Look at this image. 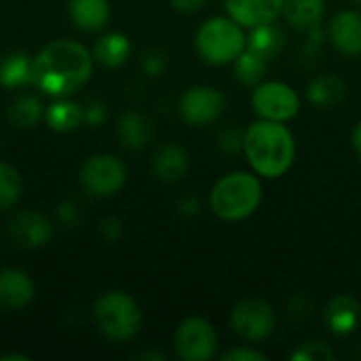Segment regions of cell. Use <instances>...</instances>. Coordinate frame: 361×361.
I'll use <instances>...</instances> for the list:
<instances>
[{
	"mask_svg": "<svg viewBox=\"0 0 361 361\" xmlns=\"http://www.w3.org/2000/svg\"><path fill=\"white\" fill-rule=\"evenodd\" d=\"M93 61V55L80 42L57 38L34 55L32 85L51 97H70L89 82Z\"/></svg>",
	"mask_w": 361,
	"mask_h": 361,
	"instance_id": "1",
	"label": "cell"
},
{
	"mask_svg": "<svg viewBox=\"0 0 361 361\" xmlns=\"http://www.w3.org/2000/svg\"><path fill=\"white\" fill-rule=\"evenodd\" d=\"M243 157L262 180L283 178L296 161V137L288 123L256 118L243 131Z\"/></svg>",
	"mask_w": 361,
	"mask_h": 361,
	"instance_id": "2",
	"label": "cell"
},
{
	"mask_svg": "<svg viewBox=\"0 0 361 361\" xmlns=\"http://www.w3.org/2000/svg\"><path fill=\"white\" fill-rule=\"evenodd\" d=\"M264 199L262 178L254 171H228L209 190V209L222 222L252 218Z\"/></svg>",
	"mask_w": 361,
	"mask_h": 361,
	"instance_id": "3",
	"label": "cell"
},
{
	"mask_svg": "<svg viewBox=\"0 0 361 361\" xmlns=\"http://www.w3.org/2000/svg\"><path fill=\"white\" fill-rule=\"evenodd\" d=\"M247 47V30L228 15L207 17L195 32V51L207 66H233Z\"/></svg>",
	"mask_w": 361,
	"mask_h": 361,
	"instance_id": "4",
	"label": "cell"
},
{
	"mask_svg": "<svg viewBox=\"0 0 361 361\" xmlns=\"http://www.w3.org/2000/svg\"><path fill=\"white\" fill-rule=\"evenodd\" d=\"M93 322L108 341L131 343L142 330L144 315L133 296L121 290H112L95 300Z\"/></svg>",
	"mask_w": 361,
	"mask_h": 361,
	"instance_id": "5",
	"label": "cell"
},
{
	"mask_svg": "<svg viewBox=\"0 0 361 361\" xmlns=\"http://www.w3.org/2000/svg\"><path fill=\"white\" fill-rule=\"evenodd\" d=\"M252 110L258 118L277 121V123H290L300 114L302 97L298 91L283 82V80H262L256 87H252L250 95Z\"/></svg>",
	"mask_w": 361,
	"mask_h": 361,
	"instance_id": "6",
	"label": "cell"
},
{
	"mask_svg": "<svg viewBox=\"0 0 361 361\" xmlns=\"http://www.w3.org/2000/svg\"><path fill=\"white\" fill-rule=\"evenodd\" d=\"M220 338L205 317H186L173 332V351L182 361H209L218 355Z\"/></svg>",
	"mask_w": 361,
	"mask_h": 361,
	"instance_id": "7",
	"label": "cell"
},
{
	"mask_svg": "<svg viewBox=\"0 0 361 361\" xmlns=\"http://www.w3.org/2000/svg\"><path fill=\"white\" fill-rule=\"evenodd\" d=\"M226 112V95L212 85H192L178 99L180 118L195 129L214 125Z\"/></svg>",
	"mask_w": 361,
	"mask_h": 361,
	"instance_id": "8",
	"label": "cell"
},
{
	"mask_svg": "<svg viewBox=\"0 0 361 361\" xmlns=\"http://www.w3.org/2000/svg\"><path fill=\"white\" fill-rule=\"evenodd\" d=\"M127 182V165L114 154H93L80 167L82 188L97 199H108L121 192Z\"/></svg>",
	"mask_w": 361,
	"mask_h": 361,
	"instance_id": "9",
	"label": "cell"
},
{
	"mask_svg": "<svg viewBox=\"0 0 361 361\" xmlns=\"http://www.w3.org/2000/svg\"><path fill=\"white\" fill-rule=\"evenodd\" d=\"M233 332L245 343H264L275 332V311L267 300L260 298H243L239 300L228 317Z\"/></svg>",
	"mask_w": 361,
	"mask_h": 361,
	"instance_id": "10",
	"label": "cell"
},
{
	"mask_svg": "<svg viewBox=\"0 0 361 361\" xmlns=\"http://www.w3.org/2000/svg\"><path fill=\"white\" fill-rule=\"evenodd\" d=\"M326 38L345 57H361V11L341 8L326 27Z\"/></svg>",
	"mask_w": 361,
	"mask_h": 361,
	"instance_id": "11",
	"label": "cell"
},
{
	"mask_svg": "<svg viewBox=\"0 0 361 361\" xmlns=\"http://www.w3.org/2000/svg\"><path fill=\"white\" fill-rule=\"evenodd\" d=\"M8 235L23 250H38L49 243L53 235V226L40 212L23 209L11 218Z\"/></svg>",
	"mask_w": 361,
	"mask_h": 361,
	"instance_id": "12",
	"label": "cell"
},
{
	"mask_svg": "<svg viewBox=\"0 0 361 361\" xmlns=\"http://www.w3.org/2000/svg\"><path fill=\"white\" fill-rule=\"evenodd\" d=\"M324 322H326V328L338 338L355 334L361 324L360 298H355L353 294L332 296L324 309Z\"/></svg>",
	"mask_w": 361,
	"mask_h": 361,
	"instance_id": "13",
	"label": "cell"
},
{
	"mask_svg": "<svg viewBox=\"0 0 361 361\" xmlns=\"http://www.w3.org/2000/svg\"><path fill=\"white\" fill-rule=\"evenodd\" d=\"M283 0H224V11L241 27L252 30L281 17Z\"/></svg>",
	"mask_w": 361,
	"mask_h": 361,
	"instance_id": "14",
	"label": "cell"
},
{
	"mask_svg": "<svg viewBox=\"0 0 361 361\" xmlns=\"http://www.w3.org/2000/svg\"><path fill=\"white\" fill-rule=\"evenodd\" d=\"M190 159L182 144L167 142L152 157V173L163 184H178L188 173Z\"/></svg>",
	"mask_w": 361,
	"mask_h": 361,
	"instance_id": "15",
	"label": "cell"
},
{
	"mask_svg": "<svg viewBox=\"0 0 361 361\" xmlns=\"http://www.w3.org/2000/svg\"><path fill=\"white\" fill-rule=\"evenodd\" d=\"M34 281L21 269L0 271V307L8 311L25 309L34 300Z\"/></svg>",
	"mask_w": 361,
	"mask_h": 361,
	"instance_id": "16",
	"label": "cell"
},
{
	"mask_svg": "<svg viewBox=\"0 0 361 361\" xmlns=\"http://www.w3.org/2000/svg\"><path fill=\"white\" fill-rule=\"evenodd\" d=\"M305 97L319 110L336 108L347 97V85L336 72H322L307 82Z\"/></svg>",
	"mask_w": 361,
	"mask_h": 361,
	"instance_id": "17",
	"label": "cell"
},
{
	"mask_svg": "<svg viewBox=\"0 0 361 361\" xmlns=\"http://www.w3.org/2000/svg\"><path fill=\"white\" fill-rule=\"evenodd\" d=\"M328 0H283L281 17L296 32H309L322 25L326 17Z\"/></svg>",
	"mask_w": 361,
	"mask_h": 361,
	"instance_id": "18",
	"label": "cell"
},
{
	"mask_svg": "<svg viewBox=\"0 0 361 361\" xmlns=\"http://www.w3.org/2000/svg\"><path fill=\"white\" fill-rule=\"evenodd\" d=\"M118 140L129 150H144L152 140V123L137 110H125L116 123Z\"/></svg>",
	"mask_w": 361,
	"mask_h": 361,
	"instance_id": "19",
	"label": "cell"
},
{
	"mask_svg": "<svg viewBox=\"0 0 361 361\" xmlns=\"http://www.w3.org/2000/svg\"><path fill=\"white\" fill-rule=\"evenodd\" d=\"M70 19L82 32H99L110 21L108 0H72Z\"/></svg>",
	"mask_w": 361,
	"mask_h": 361,
	"instance_id": "20",
	"label": "cell"
},
{
	"mask_svg": "<svg viewBox=\"0 0 361 361\" xmlns=\"http://www.w3.org/2000/svg\"><path fill=\"white\" fill-rule=\"evenodd\" d=\"M247 49L262 55L267 61H275L286 49V34L275 21L256 25L247 30Z\"/></svg>",
	"mask_w": 361,
	"mask_h": 361,
	"instance_id": "21",
	"label": "cell"
},
{
	"mask_svg": "<svg viewBox=\"0 0 361 361\" xmlns=\"http://www.w3.org/2000/svg\"><path fill=\"white\" fill-rule=\"evenodd\" d=\"M34 57L25 51H11L0 57V85L6 89H19L32 85Z\"/></svg>",
	"mask_w": 361,
	"mask_h": 361,
	"instance_id": "22",
	"label": "cell"
},
{
	"mask_svg": "<svg viewBox=\"0 0 361 361\" xmlns=\"http://www.w3.org/2000/svg\"><path fill=\"white\" fill-rule=\"evenodd\" d=\"M91 55L104 68H118L131 55V40L125 34H121V32L104 34L99 40H95Z\"/></svg>",
	"mask_w": 361,
	"mask_h": 361,
	"instance_id": "23",
	"label": "cell"
},
{
	"mask_svg": "<svg viewBox=\"0 0 361 361\" xmlns=\"http://www.w3.org/2000/svg\"><path fill=\"white\" fill-rule=\"evenodd\" d=\"M49 129L57 131V133H68L74 131L82 121H85V112L76 102H70L68 97H57L47 110H44V118Z\"/></svg>",
	"mask_w": 361,
	"mask_h": 361,
	"instance_id": "24",
	"label": "cell"
},
{
	"mask_svg": "<svg viewBox=\"0 0 361 361\" xmlns=\"http://www.w3.org/2000/svg\"><path fill=\"white\" fill-rule=\"evenodd\" d=\"M269 66H271V61H267L262 55H258L245 47V51L233 61V74L239 85L256 87L258 82H262L267 78Z\"/></svg>",
	"mask_w": 361,
	"mask_h": 361,
	"instance_id": "25",
	"label": "cell"
},
{
	"mask_svg": "<svg viewBox=\"0 0 361 361\" xmlns=\"http://www.w3.org/2000/svg\"><path fill=\"white\" fill-rule=\"evenodd\" d=\"M8 121L19 127V129H30L36 127L44 118V108L34 95H19L11 106H8Z\"/></svg>",
	"mask_w": 361,
	"mask_h": 361,
	"instance_id": "26",
	"label": "cell"
},
{
	"mask_svg": "<svg viewBox=\"0 0 361 361\" xmlns=\"http://www.w3.org/2000/svg\"><path fill=\"white\" fill-rule=\"evenodd\" d=\"M23 192V182L19 171L8 165V163H0V212L11 209Z\"/></svg>",
	"mask_w": 361,
	"mask_h": 361,
	"instance_id": "27",
	"label": "cell"
},
{
	"mask_svg": "<svg viewBox=\"0 0 361 361\" xmlns=\"http://www.w3.org/2000/svg\"><path fill=\"white\" fill-rule=\"evenodd\" d=\"M292 361H332L336 360V353L332 351V347H328L322 341H307L302 343L296 351H292L290 355Z\"/></svg>",
	"mask_w": 361,
	"mask_h": 361,
	"instance_id": "28",
	"label": "cell"
},
{
	"mask_svg": "<svg viewBox=\"0 0 361 361\" xmlns=\"http://www.w3.org/2000/svg\"><path fill=\"white\" fill-rule=\"evenodd\" d=\"M243 131L245 129H239L235 125H226L218 131L216 135V146L220 152L224 154H237V152H243Z\"/></svg>",
	"mask_w": 361,
	"mask_h": 361,
	"instance_id": "29",
	"label": "cell"
},
{
	"mask_svg": "<svg viewBox=\"0 0 361 361\" xmlns=\"http://www.w3.org/2000/svg\"><path fill=\"white\" fill-rule=\"evenodd\" d=\"M305 34H307V38H305V42L300 47L298 59H300V63L311 66L317 59V55H319V49H322L324 38H326V30L322 25H317V27H313V30H309Z\"/></svg>",
	"mask_w": 361,
	"mask_h": 361,
	"instance_id": "30",
	"label": "cell"
},
{
	"mask_svg": "<svg viewBox=\"0 0 361 361\" xmlns=\"http://www.w3.org/2000/svg\"><path fill=\"white\" fill-rule=\"evenodd\" d=\"M286 315H288V319L294 322V324L307 322V319L313 315V300H311L305 292L294 294V296L288 300V305H286Z\"/></svg>",
	"mask_w": 361,
	"mask_h": 361,
	"instance_id": "31",
	"label": "cell"
},
{
	"mask_svg": "<svg viewBox=\"0 0 361 361\" xmlns=\"http://www.w3.org/2000/svg\"><path fill=\"white\" fill-rule=\"evenodd\" d=\"M222 361H267L269 355L262 353L260 349H256L252 343L247 345H237V347H231L228 351H224L220 355Z\"/></svg>",
	"mask_w": 361,
	"mask_h": 361,
	"instance_id": "32",
	"label": "cell"
},
{
	"mask_svg": "<svg viewBox=\"0 0 361 361\" xmlns=\"http://www.w3.org/2000/svg\"><path fill=\"white\" fill-rule=\"evenodd\" d=\"M165 68H167V59H165V55L161 51H154L152 49V51H146L144 53V57H142V70H144L146 76L157 78V76H161L165 72Z\"/></svg>",
	"mask_w": 361,
	"mask_h": 361,
	"instance_id": "33",
	"label": "cell"
},
{
	"mask_svg": "<svg viewBox=\"0 0 361 361\" xmlns=\"http://www.w3.org/2000/svg\"><path fill=\"white\" fill-rule=\"evenodd\" d=\"M57 218H59V222L61 224H66V226H76L78 222H80V212H78V205L74 203V201H63V203H59V207H57Z\"/></svg>",
	"mask_w": 361,
	"mask_h": 361,
	"instance_id": "34",
	"label": "cell"
},
{
	"mask_svg": "<svg viewBox=\"0 0 361 361\" xmlns=\"http://www.w3.org/2000/svg\"><path fill=\"white\" fill-rule=\"evenodd\" d=\"M99 233L106 241H118L123 235V224L116 216H108L99 222Z\"/></svg>",
	"mask_w": 361,
	"mask_h": 361,
	"instance_id": "35",
	"label": "cell"
},
{
	"mask_svg": "<svg viewBox=\"0 0 361 361\" xmlns=\"http://www.w3.org/2000/svg\"><path fill=\"white\" fill-rule=\"evenodd\" d=\"M85 112V123L89 125V127H97V125H102L104 123V118H106V108H104V104H99V102H93L87 110H82Z\"/></svg>",
	"mask_w": 361,
	"mask_h": 361,
	"instance_id": "36",
	"label": "cell"
},
{
	"mask_svg": "<svg viewBox=\"0 0 361 361\" xmlns=\"http://www.w3.org/2000/svg\"><path fill=\"white\" fill-rule=\"evenodd\" d=\"M199 212H201V203L195 197H186L178 203V214L184 218H195V216H199Z\"/></svg>",
	"mask_w": 361,
	"mask_h": 361,
	"instance_id": "37",
	"label": "cell"
},
{
	"mask_svg": "<svg viewBox=\"0 0 361 361\" xmlns=\"http://www.w3.org/2000/svg\"><path fill=\"white\" fill-rule=\"evenodd\" d=\"M169 4H171L173 11H178V13L192 15V13H197V11L205 4V0H169Z\"/></svg>",
	"mask_w": 361,
	"mask_h": 361,
	"instance_id": "38",
	"label": "cell"
},
{
	"mask_svg": "<svg viewBox=\"0 0 361 361\" xmlns=\"http://www.w3.org/2000/svg\"><path fill=\"white\" fill-rule=\"evenodd\" d=\"M351 146H353V152H355V157H357L361 165V121L355 123V127L351 131Z\"/></svg>",
	"mask_w": 361,
	"mask_h": 361,
	"instance_id": "39",
	"label": "cell"
},
{
	"mask_svg": "<svg viewBox=\"0 0 361 361\" xmlns=\"http://www.w3.org/2000/svg\"><path fill=\"white\" fill-rule=\"evenodd\" d=\"M137 357H140V360H152V361L167 360V355H163V353H159V351H146V353H140Z\"/></svg>",
	"mask_w": 361,
	"mask_h": 361,
	"instance_id": "40",
	"label": "cell"
},
{
	"mask_svg": "<svg viewBox=\"0 0 361 361\" xmlns=\"http://www.w3.org/2000/svg\"><path fill=\"white\" fill-rule=\"evenodd\" d=\"M6 360L25 361V360H27V355H19V353H6V355H0V361H6Z\"/></svg>",
	"mask_w": 361,
	"mask_h": 361,
	"instance_id": "41",
	"label": "cell"
},
{
	"mask_svg": "<svg viewBox=\"0 0 361 361\" xmlns=\"http://www.w3.org/2000/svg\"><path fill=\"white\" fill-rule=\"evenodd\" d=\"M351 2H353V4H361V0H351Z\"/></svg>",
	"mask_w": 361,
	"mask_h": 361,
	"instance_id": "42",
	"label": "cell"
}]
</instances>
